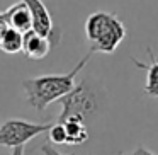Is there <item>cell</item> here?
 Masks as SVG:
<instances>
[{"label": "cell", "instance_id": "6da1fadb", "mask_svg": "<svg viewBox=\"0 0 158 155\" xmlns=\"http://www.w3.org/2000/svg\"><path fill=\"white\" fill-rule=\"evenodd\" d=\"M94 53L89 51L78 63L75 68H72L68 73H60V75H41L32 77V79L22 80V90L26 94L27 104L36 111H44L49 104L55 101H60L65 97L70 90L75 87V77L80 73V70L85 67V63L90 60Z\"/></svg>", "mask_w": 158, "mask_h": 155}, {"label": "cell", "instance_id": "7a4b0ae2", "mask_svg": "<svg viewBox=\"0 0 158 155\" xmlns=\"http://www.w3.org/2000/svg\"><path fill=\"white\" fill-rule=\"evenodd\" d=\"M58 102L61 106V113L56 119L58 123H63L68 118H78L89 126V123L95 121L102 113L106 106V92L99 82L87 77Z\"/></svg>", "mask_w": 158, "mask_h": 155}, {"label": "cell", "instance_id": "3957f363", "mask_svg": "<svg viewBox=\"0 0 158 155\" xmlns=\"http://www.w3.org/2000/svg\"><path fill=\"white\" fill-rule=\"evenodd\" d=\"M85 34L92 53H114L126 38V28L110 12H94L87 17Z\"/></svg>", "mask_w": 158, "mask_h": 155}, {"label": "cell", "instance_id": "277c9868", "mask_svg": "<svg viewBox=\"0 0 158 155\" xmlns=\"http://www.w3.org/2000/svg\"><path fill=\"white\" fill-rule=\"evenodd\" d=\"M53 123H31L24 119H7L0 124V147L15 148L24 147L34 136L44 133L51 128Z\"/></svg>", "mask_w": 158, "mask_h": 155}, {"label": "cell", "instance_id": "5b68a950", "mask_svg": "<svg viewBox=\"0 0 158 155\" xmlns=\"http://www.w3.org/2000/svg\"><path fill=\"white\" fill-rule=\"evenodd\" d=\"M2 17L5 19L9 28L15 29L19 32H27L32 29V15L29 7L24 4V2H17V4L10 5L5 12H2Z\"/></svg>", "mask_w": 158, "mask_h": 155}, {"label": "cell", "instance_id": "8992f818", "mask_svg": "<svg viewBox=\"0 0 158 155\" xmlns=\"http://www.w3.org/2000/svg\"><path fill=\"white\" fill-rule=\"evenodd\" d=\"M51 50V41L46 36L36 32L34 29L24 32V41H22V53L29 60H43Z\"/></svg>", "mask_w": 158, "mask_h": 155}, {"label": "cell", "instance_id": "52a82bcc", "mask_svg": "<svg viewBox=\"0 0 158 155\" xmlns=\"http://www.w3.org/2000/svg\"><path fill=\"white\" fill-rule=\"evenodd\" d=\"M148 55H150L151 63H141L136 58H133V62L136 63V67L146 70V82H144V94L150 97H158V58L153 55L150 48H148Z\"/></svg>", "mask_w": 158, "mask_h": 155}, {"label": "cell", "instance_id": "ba28073f", "mask_svg": "<svg viewBox=\"0 0 158 155\" xmlns=\"http://www.w3.org/2000/svg\"><path fill=\"white\" fill-rule=\"evenodd\" d=\"M66 130V143L70 145H80L87 141L89 138V131H87V124L78 118H68L63 121Z\"/></svg>", "mask_w": 158, "mask_h": 155}, {"label": "cell", "instance_id": "9c48e42d", "mask_svg": "<svg viewBox=\"0 0 158 155\" xmlns=\"http://www.w3.org/2000/svg\"><path fill=\"white\" fill-rule=\"evenodd\" d=\"M22 41H24V34L12 28H7L5 32L0 38V50L7 55H15V53L22 51Z\"/></svg>", "mask_w": 158, "mask_h": 155}, {"label": "cell", "instance_id": "30bf717a", "mask_svg": "<svg viewBox=\"0 0 158 155\" xmlns=\"http://www.w3.org/2000/svg\"><path fill=\"white\" fill-rule=\"evenodd\" d=\"M48 138L51 143L55 145H63L66 143V130H65V124L63 123H53L51 128L48 130Z\"/></svg>", "mask_w": 158, "mask_h": 155}, {"label": "cell", "instance_id": "8fae6325", "mask_svg": "<svg viewBox=\"0 0 158 155\" xmlns=\"http://www.w3.org/2000/svg\"><path fill=\"white\" fill-rule=\"evenodd\" d=\"M41 152L44 155H65V153H61V152H58L55 147H53L51 143H43L41 145ZM70 155H73V153H70Z\"/></svg>", "mask_w": 158, "mask_h": 155}, {"label": "cell", "instance_id": "7c38bea8", "mask_svg": "<svg viewBox=\"0 0 158 155\" xmlns=\"http://www.w3.org/2000/svg\"><path fill=\"white\" fill-rule=\"evenodd\" d=\"M131 155H156V153H155V152H151L150 148L139 145V147H136L133 152H131Z\"/></svg>", "mask_w": 158, "mask_h": 155}, {"label": "cell", "instance_id": "4fadbf2b", "mask_svg": "<svg viewBox=\"0 0 158 155\" xmlns=\"http://www.w3.org/2000/svg\"><path fill=\"white\" fill-rule=\"evenodd\" d=\"M10 155H24V147H15L12 148V153Z\"/></svg>", "mask_w": 158, "mask_h": 155}]
</instances>
